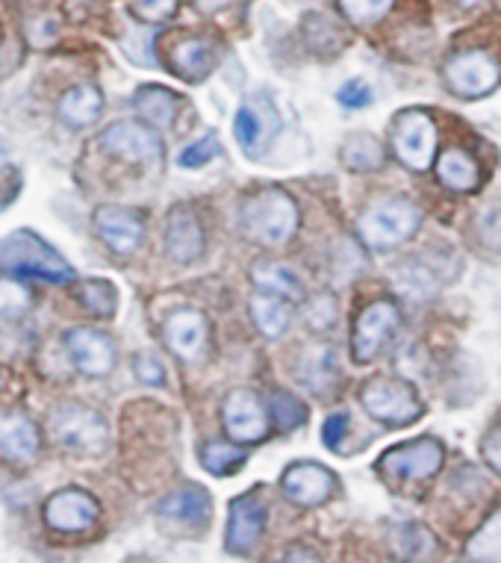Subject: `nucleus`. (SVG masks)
I'll list each match as a JSON object with an SVG mask.
<instances>
[{"mask_svg": "<svg viewBox=\"0 0 501 563\" xmlns=\"http://www.w3.org/2000/svg\"><path fill=\"white\" fill-rule=\"evenodd\" d=\"M250 277L260 292H271V296L287 298V301H301L304 298V284L301 277L292 272V268L280 266V263H269V260H260L257 266L250 268Z\"/></svg>", "mask_w": 501, "mask_h": 563, "instance_id": "obj_28", "label": "nucleus"}, {"mask_svg": "<svg viewBox=\"0 0 501 563\" xmlns=\"http://www.w3.org/2000/svg\"><path fill=\"white\" fill-rule=\"evenodd\" d=\"M131 7L136 12V19L157 24V21H166L168 15H175L177 0H131Z\"/></svg>", "mask_w": 501, "mask_h": 563, "instance_id": "obj_41", "label": "nucleus"}, {"mask_svg": "<svg viewBox=\"0 0 501 563\" xmlns=\"http://www.w3.org/2000/svg\"><path fill=\"white\" fill-rule=\"evenodd\" d=\"M396 549H399V554H404V558L425 561V558H434L436 554V537L431 534L425 526L410 522V526L399 528V534H396Z\"/></svg>", "mask_w": 501, "mask_h": 563, "instance_id": "obj_34", "label": "nucleus"}, {"mask_svg": "<svg viewBox=\"0 0 501 563\" xmlns=\"http://www.w3.org/2000/svg\"><path fill=\"white\" fill-rule=\"evenodd\" d=\"M98 517H101V508H98L92 493L77 487L59 489L45 505L47 528L63 531V534H80L86 528H92Z\"/></svg>", "mask_w": 501, "mask_h": 563, "instance_id": "obj_13", "label": "nucleus"}, {"mask_svg": "<svg viewBox=\"0 0 501 563\" xmlns=\"http://www.w3.org/2000/svg\"><path fill=\"white\" fill-rule=\"evenodd\" d=\"M339 10L352 24H378L392 10V0H339Z\"/></svg>", "mask_w": 501, "mask_h": 563, "instance_id": "obj_37", "label": "nucleus"}, {"mask_svg": "<svg viewBox=\"0 0 501 563\" xmlns=\"http://www.w3.org/2000/svg\"><path fill=\"white\" fill-rule=\"evenodd\" d=\"M166 254L180 266L196 263L204 254V228L189 207H177L166 224Z\"/></svg>", "mask_w": 501, "mask_h": 563, "instance_id": "obj_21", "label": "nucleus"}, {"mask_svg": "<svg viewBox=\"0 0 501 563\" xmlns=\"http://www.w3.org/2000/svg\"><path fill=\"white\" fill-rule=\"evenodd\" d=\"M339 159L348 172H378L383 166L381 139L371 133H352L345 139Z\"/></svg>", "mask_w": 501, "mask_h": 563, "instance_id": "obj_29", "label": "nucleus"}, {"mask_svg": "<svg viewBox=\"0 0 501 563\" xmlns=\"http://www.w3.org/2000/svg\"><path fill=\"white\" fill-rule=\"evenodd\" d=\"M215 154H219V139H215L213 133H207L204 139L192 142V145H189V148H186L183 154L177 157V163H180L183 168H201V166H207V163H210Z\"/></svg>", "mask_w": 501, "mask_h": 563, "instance_id": "obj_39", "label": "nucleus"}, {"mask_svg": "<svg viewBox=\"0 0 501 563\" xmlns=\"http://www.w3.org/2000/svg\"><path fill=\"white\" fill-rule=\"evenodd\" d=\"M457 7H464V10H472V7H478L481 0H455Z\"/></svg>", "mask_w": 501, "mask_h": 563, "instance_id": "obj_47", "label": "nucleus"}, {"mask_svg": "<svg viewBox=\"0 0 501 563\" xmlns=\"http://www.w3.org/2000/svg\"><path fill=\"white\" fill-rule=\"evenodd\" d=\"M166 342L168 349L175 351L180 361H196L198 354L207 349V336H210V324L201 310H175L166 319Z\"/></svg>", "mask_w": 501, "mask_h": 563, "instance_id": "obj_19", "label": "nucleus"}, {"mask_svg": "<svg viewBox=\"0 0 501 563\" xmlns=\"http://www.w3.org/2000/svg\"><path fill=\"white\" fill-rule=\"evenodd\" d=\"M103 112V95L89 84H80L68 89L59 101V119L66 121L68 128H89L101 119Z\"/></svg>", "mask_w": 501, "mask_h": 563, "instance_id": "obj_25", "label": "nucleus"}, {"mask_svg": "<svg viewBox=\"0 0 501 563\" xmlns=\"http://www.w3.org/2000/svg\"><path fill=\"white\" fill-rule=\"evenodd\" d=\"M499 7H501V0H499Z\"/></svg>", "mask_w": 501, "mask_h": 563, "instance_id": "obj_48", "label": "nucleus"}, {"mask_svg": "<svg viewBox=\"0 0 501 563\" xmlns=\"http://www.w3.org/2000/svg\"><path fill=\"white\" fill-rule=\"evenodd\" d=\"M278 128L280 115L271 107L269 98H250V101L242 103L240 110H236V119H233L236 142H240L248 157H257L260 151H266V145L278 133Z\"/></svg>", "mask_w": 501, "mask_h": 563, "instance_id": "obj_14", "label": "nucleus"}, {"mask_svg": "<svg viewBox=\"0 0 501 563\" xmlns=\"http://www.w3.org/2000/svg\"><path fill=\"white\" fill-rule=\"evenodd\" d=\"M192 7L204 15H213V12H222L231 7V0H192Z\"/></svg>", "mask_w": 501, "mask_h": 563, "instance_id": "obj_46", "label": "nucleus"}, {"mask_svg": "<svg viewBox=\"0 0 501 563\" xmlns=\"http://www.w3.org/2000/svg\"><path fill=\"white\" fill-rule=\"evenodd\" d=\"M271 419H275V426L280 428V431H296V428H301L310 419V410H307V405H301L296 396H289V393H283V389H275L271 393Z\"/></svg>", "mask_w": 501, "mask_h": 563, "instance_id": "obj_35", "label": "nucleus"}, {"mask_svg": "<svg viewBox=\"0 0 501 563\" xmlns=\"http://www.w3.org/2000/svg\"><path fill=\"white\" fill-rule=\"evenodd\" d=\"M469 561H501V508L466 543Z\"/></svg>", "mask_w": 501, "mask_h": 563, "instance_id": "obj_32", "label": "nucleus"}, {"mask_svg": "<svg viewBox=\"0 0 501 563\" xmlns=\"http://www.w3.org/2000/svg\"><path fill=\"white\" fill-rule=\"evenodd\" d=\"M0 272L19 277H38L47 284H71L75 272L66 257L33 231H15L0 240Z\"/></svg>", "mask_w": 501, "mask_h": 563, "instance_id": "obj_2", "label": "nucleus"}, {"mask_svg": "<svg viewBox=\"0 0 501 563\" xmlns=\"http://www.w3.org/2000/svg\"><path fill=\"white\" fill-rule=\"evenodd\" d=\"M94 233L115 254H133L142 245L145 222H142V216L136 210H131V207L107 203V207L94 210Z\"/></svg>", "mask_w": 501, "mask_h": 563, "instance_id": "obj_16", "label": "nucleus"}, {"mask_svg": "<svg viewBox=\"0 0 501 563\" xmlns=\"http://www.w3.org/2000/svg\"><path fill=\"white\" fill-rule=\"evenodd\" d=\"M240 233L257 245H283L298 231V207L292 195L280 189H260L240 203Z\"/></svg>", "mask_w": 501, "mask_h": 563, "instance_id": "obj_1", "label": "nucleus"}, {"mask_svg": "<svg viewBox=\"0 0 501 563\" xmlns=\"http://www.w3.org/2000/svg\"><path fill=\"white\" fill-rule=\"evenodd\" d=\"M401 328V310L396 301L381 298V301H371L360 313L357 324H354L352 336V354L354 363H371L399 336Z\"/></svg>", "mask_w": 501, "mask_h": 563, "instance_id": "obj_6", "label": "nucleus"}, {"mask_svg": "<svg viewBox=\"0 0 501 563\" xmlns=\"http://www.w3.org/2000/svg\"><path fill=\"white\" fill-rule=\"evenodd\" d=\"M443 75H446V86L457 98L475 101V98L490 95L501 84V65L487 51H464L448 59Z\"/></svg>", "mask_w": 501, "mask_h": 563, "instance_id": "obj_8", "label": "nucleus"}, {"mask_svg": "<svg viewBox=\"0 0 501 563\" xmlns=\"http://www.w3.org/2000/svg\"><path fill=\"white\" fill-rule=\"evenodd\" d=\"M360 405L371 419H378L383 426H410L422 416L416 389L392 378H371L360 389Z\"/></svg>", "mask_w": 501, "mask_h": 563, "instance_id": "obj_5", "label": "nucleus"}, {"mask_svg": "<svg viewBox=\"0 0 501 563\" xmlns=\"http://www.w3.org/2000/svg\"><path fill=\"white\" fill-rule=\"evenodd\" d=\"M168 65L177 77H183L189 84H201L219 65V45L207 36L180 38L168 51Z\"/></svg>", "mask_w": 501, "mask_h": 563, "instance_id": "obj_18", "label": "nucleus"}, {"mask_svg": "<svg viewBox=\"0 0 501 563\" xmlns=\"http://www.w3.org/2000/svg\"><path fill=\"white\" fill-rule=\"evenodd\" d=\"M242 463H245V452H242L240 445L204 443V449H201V466H204L207 472L219 475V478L233 475V472L240 470Z\"/></svg>", "mask_w": 501, "mask_h": 563, "instance_id": "obj_33", "label": "nucleus"}, {"mask_svg": "<svg viewBox=\"0 0 501 563\" xmlns=\"http://www.w3.org/2000/svg\"><path fill=\"white\" fill-rule=\"evenodd\" d=\"M15 189H19V168L12 163L7 142L0 139V203L12 201V198H15Z\"/></svg>", "mask_w": 501, "mask_h": 563, "instance_id": "obj_40", "label": "nucleus"}, {"mask_svg": "<svg viewBox=\"0 0 501 563\" xmlns=\"http://www.w3.org/2000/svg\"><path fill=\"white\" fill-rule=\"evenodd\" d=\"M446 461V449L434 437H419L404 445H396L378 461V470L387 478H404V481H425L434 478L436 472L443 470Z\"/></svg>", "mask_w": 501, "mask_h": 563, "instance_id": "obj_9", "label": "nucleus"}, {"mask_svg": "<svg viewBox=\"0 0 501 563\" xmlns=\"http://www.w3.org/2000/svg\"><path fill=\"white\" fill-rule=\"evenodd\" d=\"M77 298H80V305L89 310L92 316H101V319H112L115 310H119V292L112 287L110 280H103V277H89L84 280L80 287H77Z\"/></svg>", "mask_w": 501, "mask_h": 563, "instance_id": "obj_31", "label": "nucleus"}, {"mask_svg": "<svg viewBox=\"0 0 501 563\" xmlns=\"http://www.w3.org/2000/svg\"><path fill=\"white\" fill-rule=\"evenodd\" d=\"M280 489L287 493V499H292L301 508H319L325 505L336 489L334 472L322 466V463H292L283 478H280Z\"/></svg>", "mask_w": 501, "mask_h": 563, "instance_id": "obj_15", "label": "nucleus"}, {"mask_svg": "<svg viewBox=\"0 0 501 563\" xmlns=\"http://www.w3.org/2000/svg\"><path fill=\"white\" fill-rule=\"evenodd\" d=\"M304 38L310 51H316L319 56L339 54L345 47V33L339 30L336 21H331L322 12H313L304 19Z\"/></svg>", "mask_w": 501, "mask_h": 563, "instance_id": "obj_30", "label": "nucleus"}, {"mask_svg": "<svg viewBox=\"0 0 501 563\" xmlns=\"http://www.w3.org/2000/svg\"><path fill=\"white\" fill-rule=\"evenodd\" d=\"M266 531V505L257 493H245L231 501L227 510V531H224V545L231 554H250L260 543Z\"/></svg>", "mask_w": 501, "mask_h": 563, "instance_id": "obj_12", "label": "nucleus"}, {"mask_svg": "<svg viewBox=\"0 0 501 563\" xmlns=\"http://www.w3.org/2000/svg\"><path fill=\"white\" fill-rule=\"evenodd\" d=\"M0 454L15 463H30L38 454V431L21 410L0 413Z\"/></svg>", "mask_w": 501, "mask_h": 563, "instance_id": "obj_22", "label": "nucleus"}, {"mask_svg": "<svg viewBox=\"0 0 501 563\" xmlns=\"http://www.w3.org/2000/svg\"><path fill=\"white\" fill-rule=\"evenodd\" d=\"M481 452H483V461L490 463V470L501 475V426H496L490 434L483 437Z\"/></svg>", "mask_w": 501, "mask_h": 563, "instance_id": "obj_45", "label": "nucleus"}, {"mask_svg": "<svg viewBox=\"0 0 501 563\" xmlns=\"http://www.w3.org/2000/svg\"><path fill=\"white\" fill-rule=\"evenodd\" d=\"M345 434H348V413H345V410H336L334 416H327L325 428H322V440H325L327 449L339 452Z\"/></svg>", "mask_w": 501, "mask_h": 563, "instance_id": "obj_43", "label": "nucleus"}, {"mask_svg": "<svg viewBox=\"0 0 501 563\" xmlns=\"http://www.w3.org/2000/svg\"><path fill=\"white\" fill-rule=\"evenodd\" d=\"M392 151L413 172H427V168L434 166L436 124L431 119V112H401L399 119H396V128H392Z\"/></svg>", "mask_w": 501, "mask_h": 563, "instance_id": "obj_7", "label": "nucleus"}, {"mask_svg": "<svg viewBox=\"0 0 501 563\" xmlns=\"http://www.w3.org/2000/svg\"><path fill=\"white\" fill-rule=\"evenodd\" d=\"M422 224V210L408 198H383L360 216V240L375 251H392L413 240Z\"/></svg>", "mask_w": 501, "mask_h": 563, "instance_id": "obj_3", "label": "nucleus"}, {"mask_svg": "<svg viewBox=\"0 0 501 563\" xmlns=\"http://www.w3.org/2000/svg\"><path fill=\"white\" fill-rule=\"evenodd\" d=\"M436 177L452 192H475L481 184V168L464 148H448L436 163Z\"/></svg>", "mask_w": 501, "mask_h": 563, "instance_id": "obj_24", "label": "nucleus"}, {"mask_svg": "<svg viewBox=\"0 0 501 563\" xmlns=\"http://www.w3.org/2000/svg\"><path fill=\"white\" fill-rule=\"evenodd\" d=\"M33 307V292L15 277H0V316L3 319H21Z\"/></svg>", "mask_w": 501, "mask_h": 563, "instance_id": "obj_36", "label": "nucleus"}, {"mask_svg": "<svg viewBox=\"0 0 501 563\" xmlns=\"http://www.w3.org/2000/svg\"><path fill=\"white\" fill-rule=\"evenodd\" d=\"M66 351L75 366L89 378H103L115 369V345L103 331L94 328H71L66 333Z\"/></svg>", "mask_w": 501, "mask_h": 563, "instance_id": "obj_17", "label": "nucleus"}, {"mask_svg": "<svg viewBox=\"0 0 501 563\" xmlns=\"http://www.w3.org/2000/svg\"><path fill=\"white\" fill-rule=\"evenodd\" d=\"M133 369H136L142 384H148V387H163V384H166V369H163L157 357H151V354H140L136 363H133Z\"/></svg>", "mask_w": 501, "mask_h": 563, "instance_id": "obj_44", "label": "nucleus"}, {"mask_svg": "<svg viewBox=\"0 0 501 563\" xmlns=\"http://www.w3.org/2000/svg\"><path fill=\"white\" fill-rule=\"evenodd\" d=\"M47 431L56 445L75 454H101L110 445V426L98 410L84 405L56 407L47 419Z\"/></svg>", "mask_w": 501, "mask_h": 563, "instance_id": "obj_4", "label": "nucleus"}, {"mask_svg": "<svg viewBox=\"0 0 501 563\" xmlns=\"http://www.w3.org/2000/svg\"><path fill=\"white\" fill-rule=\"evenodd\" d=\"M298 380L310 393L327 396L331 389L339 387V363H336V349L331 345H310L304 357L298 363Z\"/></svg>", "mask_w": 501, "mask_h": 563, "instance_id": "obj_23", "label": "nucleus"}, {"mask_svg": "<svg viewBox=\"0 0 501 563\" xmlns=\"http://www.w3.org/2000/svg\"><path fill=\"white\" fill-rule=\"evenodd\" d=\"M157 514L168 522H180L189 528H207L210 517H213V501L210 493L198 484H186L168 493L166 499H159Z\"/></svg>", "mask_w": 501, "mask_h": 563, "instance_id": "obj_20", "label": "nucleus"}, {"mask_svg": "<svg viewBox=\"0 0 501 563\" xmlns=\"http://www.w3.org/2000/svg\"><path fill=\"white\" fill-rule=\"evenodd\" d=\"M101 145L107 154L136 163V166H154L163 159V142L157 130L140 121H115L101 133Z\"/></svg>", "mask_w": 501, "mask_h": 563, "instance_id": "obj_10", "label": "nucleus"}, {"mask_svg": "<svg viewBox=\"0 0 501 563\" xmlns=\"http://www.w3.org/2000/svg\"><path fill=\"white\" fill-rule=\"evenodd\" d=\"M304 322L313 328L316 333H325L331 331L336 324V301L334 296H327V292H322V296H313L310 301H307V310H304Z\"/></svg>", "mask_w": 501, "mask_h": 563, "instance_id": "obj_38", "label": "nucleus"}, {"mask_svg": "<svg viewBox=\"0 0 501 563\" xmlns=\"http://www.w3.org/2000/svg\"><path fill=\"white\" fill-rule=\"evenodd\" d=\"M133 107L151 128H171L177 110H180V95L166 89V86H142Z\"/></svg>", "mask_w": 501, "mask_h": 563, "instance_id": "obj_27", "label": "nucleus"}, {"mask_svg": "<svg viewBox=\"0 0 501 563\" xmlns=\"http://www.w3.org/2000/svg\"><path fill=\"white\" fill-rule=\"evenodd\" d=\"M222 419L233 443H260L269 434V416L254 389H233L224 398Z\"/></svg>", "mask_w": 501, "mask_h": 563, "instance_id": "obj_11", "label": "nucleus"}, {"mask_svg": "<svg viewBox=\"0 0 501 563\" xmlns=\"http://www.w3.org/2000/svg\"><path fill=\"white\" fill-rule=\"evenodd\" d=\"M336 101L343 103V107H352V110L369 107L371 103L369 84H363V80H345V84L339 86V92H336Z\"/></svg>", "mask_w": 501, "mask_h": 563, "instance_id": "obj_42", "label": "nucleus"}, {"mask_svg": "<svg viewBox=\"0 0 501 563\" xmlns=\"http://www.w3.org/2000/svg\"><path fill=\"white\" fill-rule=\"evenodd\" d=\"M250 316H254V324L266 340H280L292 322V301L271 296V292H257L250 298Z\"/></svg>", "mask_w": 501, "mask_h": 563, "instance_id": "obj_26", "label": "nucleus"}]
</instances>
